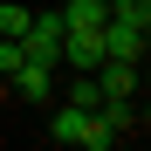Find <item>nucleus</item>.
<instances>
[{
  "label": "nucleus",
  "mask_w": 151,
  "mask_h": 151,
  "mask_svg": "<svg viewBox=\"0 0 151 151\" xmlns=\"http://www.w3.org/2000/svg\"><path fill=\"white\" fill-rule=\"evenodd\" d=\"M48 137H55V144H83V151H110V144H117V137L103 131V117H96V110H76V103H62V110H55Z\"/></svg>",
  "instance_id": "nucleus-1"
},
{
  "label": "nucleus",
  "mask_w": 151,
  "mask_h": 151,
  "mask_svg": "<svg viewBox=\"0 0 151 151\" xmlns=\"http://www.w3.org/2000/svg\"><path fill=\"white\" fill-rule=\"evenodd\" d=\"M21 62H48L62 69V14H35L21 28Z\"/></svg>",
  "instance_id": "nucleus-2"
},
{
  "label": "nucleus",
  "mask_w": 151,
  "mask_h": 151,
  "mask_svg": "<svg viewBox=\"0 0 151 151\" xmlns=\"http://www.w3.org/2000/svg\"><path fill=\"white\" fill-rule=\"evenodd\" d=\"M144 21H103V55H124V62H144Z\"/></svg>",
  "instance_id": "nucleus-3"
},
{
  "label": "nucleus",
  "mask_w": 151,
  "mask_h": 151,
  "mask_svg": "<svg viewBox=\"0 0 151 151\" xmlns=\"http://www.w3.org/2000/svg\"><path fill=\"white\" fill-rule=\"evenodd\" d=\"M14 89L28 96V103H48V96H55V69L48 62H21L14 69Z\"/></svg>",
  "instance_id": "nucleus-4"
},
{
  "label": "nucleus",
  "mask_w": 151,
  "mask_h": 151,
  "mask_svg": "<svg viewBox=\"0 0 151 151\" xmlns=\"http://www.w3.org/2000/svg\"><path fill=\"white\" fill-rule=\"evenodd\" d=\"M110 21V0H69L62 7V28H103Z\"/></svg>",
  "instance_id": "nucleus-5"
},
{
  "label": "nucleus",
  "mask_w": 151,
  "mask_h": 151,
  "mask_svg": "<svg viewBox=\"0 0 151 151\" xmlns=\"http://www.w3.org/2000/svg\"><path fill=\"white\" fill-rule=\"evenodd\" d=\"M69 103H76V110H96V103H103V89H96V76H76V83H69Z\"/></svg>",
  "instance_id": "nucleus-6"
},
{
  "label": "nucleus",
  "mask_w": 151,
  "mask_h": 151,
  "mask_svg": "<svg viewBox=\"0 0 151 151\" xmlns=\"http://www.w3.org/2000/svg\"><path fill=\"white\" fill-rule=\"evenodd\" d=\"M28 21H35L28 7H14V0H0V35H14V41H21V28H28Z\"/></svg>",
  "instance_id": "nucleus-7"
},
{
  "label": "nucleus",
  "mask_w": 151,
  "mask_h": 151,
  "mask_svg": "<svg viewBox=\"0 0 151 151\" xmlns=\"http://www.w3.org/2000/svg\"><path fill=\"white\" fill-rule=\"evenodd\" d=\"M110 21H151V0H110Z\"/></svg>",
  "instance_id": "nucleus-8"
},
{
  "label": "nucleus",
  "mask_w": 151,
  "mask_h": 151,
  "mask_svg": "<svg viewBox=\"0 0 151 151\" xmlns=\"http://www.w3.org/2000/svg\"><path fill=\"white\" fill-rule=\"evenodd\" d=\"M14 69H21V41H14V35H0V76H14Z\"/></svg>",
  "instance_id": "nucleus-9"
}]
</instances>
